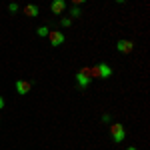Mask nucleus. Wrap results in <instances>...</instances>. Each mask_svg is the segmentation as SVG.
Instances as JSON below:
<instances>
[{"label":"nucleus","instance_id":"nucleus-2","mask_svg":"<svg viewBox=\"0 0 150 150\" xmlns=\"http://www.w3.org/2000/svg\"><path fill=\"white\" fill-rule=\"evenodd\" d=\"M76 82H78V88H86V86L92 82V78H90V68H88V66L78 70V74H76Z\"/></svg>","mask_w":150,"mask_h":150},{"label":"nucleus","instance_id":"nucleus-7","mask_svg":"<svg viewBox=\"0 0 150 150\" xmlns=\"http://www.w3.org/2000/svg\"><path fill=\"white\" fill-rule=\"evenodd\" d=\"M24 14L30 16V18H36V16L40 14V8H38L36 4H26V6H24Z\"/></svg>","mask_w":150,"mask_h":150},{"label":"nucleus","instance_id":"nucleus-9","mask_svg":"<svg viewBox=\"0 0 150 150\" xmlns=\"http://www.w3.org/2000/svg\"><path fill=\"white\" fill-rule=\"evenodd\" d=\"M48 32H50L48 26H38V28H36V34L40 36V38H42V36H48Z\"/></svg>","mask_w":150,"mask_h":150},{"label":"nucleus","instance_id":"nucleus-5","mask_svg":"<svg viewBox=\"0 0 150 150\" xmlns=\"http://www.w3.org/2000/svg\"><path fill=\"white\" fill-rule=\"evenodd\" d=\"M116 50L122 52V54H130L134 50V44H132V40H118L116 42Z\"/></svg>","mask_w":150,"mask_h":150},{"label":"nucleus","instance_id":"nucleus-1","mask_svg":"<svg viewBox=\"0 0 150 150\" xmlns=\"http://www.w3.org/2000/svg\"><path fill=\"white\" fill-rule=\"evenodd\" d=\"M108 76H112V68L106 62H100L94 68H90V78H108Z\"/></svg>","mask_w":150,"mask_h":150},{"label":"nucleus","instance_id":"nucleus-11","mask_svg":"<svg viewBox=\"0 0 150 150\" xmlns=\"http://www.w3.org/2000/svg\"><path fill=\"white\" fill-rule=\"evenodd\" d=\"M70 22H72V18H62V20H60V24H62L64 28H66V26H70Z\"/></svg>","mask_w":150,"mask_h":150},{"label":"nucleus","instance_id":"nucleus-4","mask_svg":"<svg viewBox=\"0 0 150 150\" xmlns=\"http://www.w3.org/2000/svg\"><path fill=\"white\" fill-rule=\"evenodd\" d=\"M48 40H50V44L56 48V46H60L62 42H64V34L60 32V30H50L48 32Z\"/></svg>","mask_w":150,"mask_h":150},{"label":"nucleus","instance_id":"nucleus-3","mask_svg":"<svg viewBox=\"0 0 150 150\" xmlns=\"http://www.w3.org/2000/svg\"><path fill=\"white\" fill-rule=\"evenodd\" d=\"M110 136H112V140H114V142H118V144H120V142L124 140V136H126V130H124V126H122L120 122H116V124H112V126H110Z\"/></svg>","mask_w":150,"mask_h":150},{"label":"nucleus","instance_id":"nucleus-10","mask_svg":"<svg viewBox=\"0 0 150 150\" xmlns=\"http://www.w3.org/2000/svg\"><path fill=\"white\" fill-rule=\"evenodd\" d=\"M70 16H72V18L80 16V8H78V6H72V10H70Z\"/></svg>","mask_w":150,"mask_h":150},{"label":"nucleus","instance_id":"nucleus-15","mask_svg":"<svg viewBox=\"0 0 150 150\" xmlns=\"http://www.w3.org/2000/svg\"><path fill=\"white\" fill-rule=\"evenodd\" d=\"M126 150H138V148H134V146H128V148Z\"/></svg>","mask_w":150,"mask_h":150},{"label":"nucleus","instance_id":"nucleus-12","mask_svg":"<svg viewBox=\"0 0 150 150\" xmlns=\"http://www.w3.org/2000/svg\"><path fill=\"white\" fill-rule=\"evenodd\" d=\"M8 10H10V12H18V4H10Z\"/></svg>","mask_w":150,"mask_h":150},{"label":"nucleus","instance_id":"nucleus-6","mask_svg":"<svg viewBox=\"0 0 150 150\" xmlns=\"http://www.w3.org/2000/svg\"><path fill=\"white\" fill-rule=\"evenodd\" d=\"M30 88H32V84L28 80H16V92L22 94V96H26V94L30 92Z\"/></svg>","mask_w":150,"mask_h":150},{"label":"nucleus","instance_id":"nucleus-14","mask_svg":"<svg viewBox=\"0 0 150 150\" xmlns=\"http://www.w3.org/2000/svg\"><path fill=\"white\" fill-rule=\"evenodd\" d=\"M4 104H6V102H4V98H2V96H0V110H2V108H4Z\"/></svg>","mask_w":150,"mask_h":150},{"label":"nucleus","instance_id":"nucleus-13","mask_svg":"<svg viewBox=\"0 0 150 150\" xmlns=\"http://www.w3.org/2000/svg\"><path fill=\"white\" fill-rule=\"evenodd\" d=\"M102 122L108 124V122H110V114H102Z\"/></svg>","mask_w":150,"mask_h":150},{"label":"nucleus","instance_id":"nucleus-8","mask_svg":"<svg viewBox=\"0 0 150 150\" xmlns=\"http://www.w3.org/2000/svg\"><path fill=\"white\" fill-rule=\"evenodd\" d=\"M64 8H66V2H64V0H54V2L50 4V10H52V14H60Z\"/></svg>","mask_w":150,"mask_h":150}]
</instances>
